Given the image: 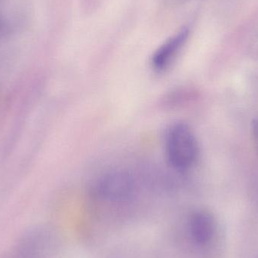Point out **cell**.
Returning <instances> with one entry per match:
<instances>
[{"label": "cell", "mask_w": 258, "mask_h": 258, "mask_svg": "<svg viewBox=\"0 0 258 258\" xmlns=\"http://www.w3.org/2000/svg\"><path fill=\"white\" fill-rule=\"evenodd\" d=\"M165 154L174 169L186 171L198 160L200 147L192 129L183 122L171 125L165 137Z\"/></svg>", "instance_id": "6da1fadb"}, {"label": "cell", "mask_w": 258, "mask_h": 258, "mask_svg": "<svg viewBox=\"0 0 258 258\" xmlns=\"http://www.w3.org/2000/svg\"><path fill=\"white\" fill-rule=\"evenodd\" d=\"M251 135L254 149L258 154V118H256L251 122Z\"/></svg>", "instance_id": "8992f818"}, {"label": "cell", "mask_w": 258, "mask_h": 258, "mask_svg": "<svg viewBox=\"0 0 258 258\" xmlns=\"http://www.w3.org/2000/svg\"><path fill=\"white\" fill-rule=\"evenodd\" d=\"M45 236L39 231H30L20 238L1 258H43Z\"/></svg>", "instance_id": "3957f363"}, {"label": "cell", "mask_w": 258, "mask_h": 258, "mask_svg": "<svg viewBox=\"0 0 258 258\" xmlns=\"http://www.w3.org/2000/svg\"><path fill=\"white\" fill-rule=\"evenodd\" d=\"M189 230L191 238L197 245H207L216 232L215 217L208 211H197L189 218Z\"/></svg>", "instance_id": "277c9868"}, {"label": "cell", "mask_w": 258, "mask_h": 258, "mask_svg": "<svg viewBox=\"0 0 258 258\" xmlns=\"http://www.w3.org/2000/svg\"><path fill=\"white\" fill-rule=\"evenodd\" d=\"M135 187L133 177L125 171H113L100 179L97 185L98 196L112 201L125 200Z\"/></svg>", "instance_id": "7a4b0ae2"}, {"label": "cell", "mask_w": 258, "mask_h": 258, "mask_svg": "<svg viewBox=\"0 0 258 258\" xmlns=\"http://www.w3.org/2000/svg\"><path fill=\"white\" fill-rule=\"evenodd\" d=\"M187 36V31L183 30L167 41L156 51L152 59V64L155 70L164 71L171 64L177 53L181 49Z\"/></svg>", "instance_id": "5b68a950"}]
</instances>
